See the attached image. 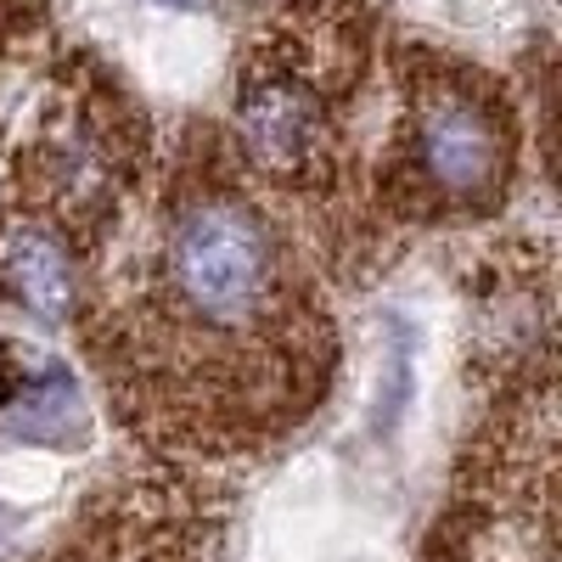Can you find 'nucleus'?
Listing matches in <instances>:
<instances>
[{
  "label": "nucleus",
  "mask_w": 562,
  "mask_h": 562,
  "mask_svg": "<svg viewBox=\"0 0 562 562\" xmlns=\"http://www.w3.org/2000/svg\"><path fill=\"white\" fill-rule=\"evenodd\" d=\"M164 276L186 321L203 333H248L276 304V243L237 198H198L169 225Z\"/></svg>",
  "instance_id": "obj_1"
},
{
  "label": "nucleus",
  "mask_w": 562,
  "mask_h": 562,
  "mask_svg": "<svg viewBox=\"0 0 562 562\" xmlns=\"http://www.w3.org/2000/svg\"><path fill=\"white\" fill-rule=\"evenodd\" d=\"M416 164L439 198L484 203L506 186V130L473 90H422Z\"/></svg>",
  "instance_id": "obj_2"
},
{
  "label": "nucleus",
  "mask_w": 562,
  "mask_h": 562,
  "mask_svg": "<svg viewBox=\"0 0 562 562\" xmlns=\"http://www.w3.org/2000/svg\"><path fill=\"white\" fill-rule=\"evenodd\" d=\"M0 439L34 450H85L97 439V416L68 360L29 344H0Z\"/></svg>",
  "instance_id": "obj_3"
},
{
  "label": "nucleus",
  "mask_w": 562,
  "mask_h": 562,
  "mask_svg": "<svg viewBox=\"0 0 562 562\" xmlns=\"http://www.w3.org/2000/svg\"><path fill=\"white\" fill-rule=\"evenodd\" d=\"M237 140L254 169L265 175H304L315 164V153L326 147V102L321 90L293 74L276 68L259 74L254 85H243L237 97Z\"/></svg>",
  "instance_id": "obj_4"
},
{
  "label": "nucleus",
  "mask_w": 562,
  "mask_h": 562,
  "mask_svg": "<svg viewBox=\"0 0 562 562\" xmlns=\"http://www.w3.org/2000/svg\"><path fill=\"white\" fill-rule=\"evenodd\" d=\"M0 270H7L12 293L40 321H63L74 310L79 276H74V259H68L57 231H45V225H12L7 237H0Z\"/></svg>",
  "instance_id": "obj_5"
},
{
  "label": "nucleus",
  "mask_w": 562,
  "mask_h": 562,
  "mask_svg": "<svg viewBox=\"0 0 562 562\" xmlns=\"http://www.w3.org/2000/svg\"><path fill=\"white\" fill-rule=\"evenodd\" d=\"M416 405V326L394 310L383 315V378H378V405H371V434L394 439Z\"/></svg>",
  "instance_id": "obj_6"
},
{
  "label": "nucleus",
  "mask_w": 562,
  "mask_h": 562,
  "mask_svg": "<svg viewBox=\"0 0 562 562\" xmlns=\"http://www.w3.org/2000/svg\"><path fill=\"white\" fill-rule=\"evenodd\" d=\"M169 7H203V0H169Z\"/></svg>",
  "instance_id": "obj_7"
}]
</instances>
